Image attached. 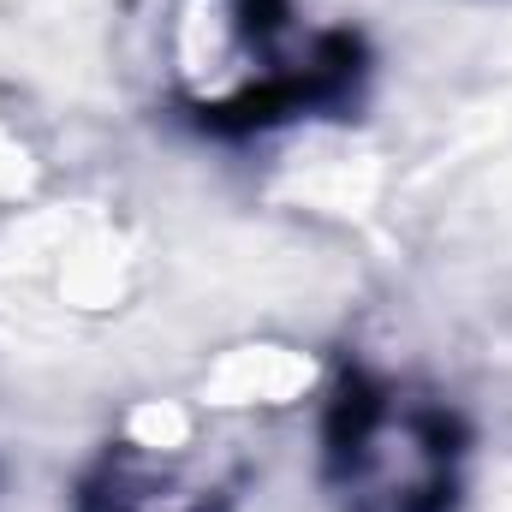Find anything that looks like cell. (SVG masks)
<instances>
[{
	"mask_svg": "<svg viewBox=\"0 0 512 512\" xmlns=\"http://www.w3.org/2000/svg\"><path fill=\"white\" fill-rule=\"evenodd\" d=\"M328 489L346 512H447L459 489L453 417L417 387H346L328 417Z\"/></svg>",
	"mask_w": 512,
	"mask_h": 512,
	"instance_id": "cell-2",
	"label": "cell"
},
{
	"mask_svg": "<svg viewBox=\"0 0 512 512\" xmlns=\"http://www.w3.org/2000/svg\"><path fill=\"white\" fill-rule=\"evenodd\" d=\"M298 387H310V364L286 346H245L233 352L215 382H209V399L215 411H262V405H292Z\"/></svg>",
	"mask_w": 512,
	"mask_h": 512,
	"instance_id": "cell-4",
	"label": "cell"
},
{
	"mask_svg": "<svg viewBox=\"0 0 512 512\" xmlns=\"http://www.w3.org/2000/svg\"><path fill=\"white\" fill-rule=\"evenodd\" d=\"M167 90L221 126H251L322 102L346 78V42L304 30L286 0H167Z\"/></svg>",
	"mask_w": 512,
	"mask_h": 512,
	"instance_id": "cell-1",
	"label": "cell"
},
{
	"mask_svg": "<svg viewBox=\"0 0 512 512\" xmlns=\"http://www.w3.org/2000/svg\"><path fill=\"white\" fill-rule=\"evenodd\" d=\"M233 477V459L203 447L185 405H143L90 483V512H221Z\"/></svg>",
	"mask_w": 512,
	"mask_h": 512,
	"instance_id": "cell-3",
	"label": "cell"
}]
</instances>
